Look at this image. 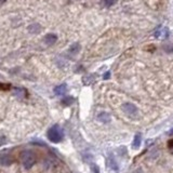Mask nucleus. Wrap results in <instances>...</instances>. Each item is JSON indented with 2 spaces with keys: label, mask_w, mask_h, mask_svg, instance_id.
<instances>
[{
  "label": "nucleus",
  "mask_w": 173,
  "mask_h": 173,
  "mask_svg": "<svg viewBox=\"0 0 173 173\" xmlns=\"http://www.w3.org/2000/svg\"><path fill=\"white\" fill-rule=\"evenodd\" d=\"M48 139L50 140V142L52 143H59L63 141L64 138V132L62 130V128L57 124H54L53 127H51L47 133Z\"/></svg>",
  "instance_id": "obj_1"
},
{
  "label": "nucleus",
  "mask_w": 173,
  "mask_h": 173,
  "mask_svg": "<svg viewBox=\"0 0 173 173\" xmlns=\"http://www.w3.org/2000/svg\"><path fill=\"white\" fill-rule=\"evenodd\" d=\"M20 159H21V162L23 164V167L26 170H29V169L33 168V166L36 162V157L34 155L33 152L31 150H24V152L21 153V156H20Z\"/></svg>",
  "instance_id": "obj_2"
},
{
  "label": "nucleus",
  "mask_w": 173,
  "mask_h": 173,
  "mask_svg": "<svg viewBox=\"0 0 173 173\" xmlns=\"http://www.w3.org/2000/svg\"><path fill=\"white\" fill-rule=\"evenodd\" d=\"M122 109L128 116H135L138 114V107L132 103H124L122 105Z\"/></svg>",
  "instance_id": "obj_3"
},
{
  "label": "nucleus",
  "mask_w": 173,
  "mask_h": 173,
  "mask_svg": "<svg viewBox=\"0 0 173 173\" xmlns=\"http://www.w3.org/2000/svg\"><path fill=\"white\" fill-rule=\"evenodd\" d=\"M169 36V29L168 27H159L155 31V37L158 39H166Z\"/></svg>",
  "instance_id": "obj_4"
},
{
  "label": "nucleus",
  "mask_w": 173,
  "mask_h": 173,
  "mask_svg": "<svg viewBox=\"0 0 173 173\" xmlns=\"http://www.w3.org/2000/svg\"><path fill=\"white\" fill-rule=\"evenodd\" d=\"M56 40H57V37H56V35H54V34H48V35H45V39H43L45 43L48 45H54V43L56 42Z\"/></svg>",
  "instance_id": "obj_5"
},
{
  "label": "nucleus",
  "mask_w": 173,
  "mask_h": 173,
  "mask_svg": "<svg viewBox=\"0 0 173 173\" xmlns=\"http://www.w3.org/2000/svg\"><path fill=\"white\" fill-rule=\"evenodd\" d=\"M67 92V85L66 83H62L54 88V93L56 95H64Z\"/></svg>",
  "instance_id": "obj_6"
},
{
  "label": "nucleus",
  "mask_w": 173,
  "mask_h": 173,
  "mask_svg": "<svg viewBox=\"0 0 173 173\" xmlns=\"http://www.w3.org/2000/svg\"><path fill=\"white\" fill-rule=\"evenodd\" d=\"M141 141H142V135H141V133L135 134L134 140H133V142H132V148L133 150H138L139 147L141 146Z\"/></svg>",
  "instance_id": "obj_7"
},
{
  "label": "nucleus",
  "mask_w": 173,
  "mask_h": 173,
  "mask_svg": "<svg viewBox=\"0 0 173 173\" xmlns=\"http://www.w3.org/2000/svg\"><path fill=\"white\" fill-rule=\"evenodd\" d=\"M97 120L101 121V122L103 123H107L110 121V115L108 114V113H101V114H99V116H97Z\"/></svg>",
  "instance_id": "obj_8"
},
{
  "label": "nucleus",
  "mask_w": 173,
  "mask_h": 173,
  "mask_svg": "<svg viewBox=\"0 0 173 173\" xmlns=\"http://www.w3.org/2000/svg\"><path fill=\"white\" fill-rule=\"evenodd\" d=\"M28 31L31 34H38L41 31V26L37 23L31 24V25H29L28 26Z\"/></svg>",
  "instance_id": "obj_9"
},
{
  "label": "nucleus",
  "mask_w": 173,
  "mask_h": 173,
  "mask_svg": "<svg viewBox=\"0 0 173 173\" xmlns=\"http://www.w3.org/2000/svg\"><path fill=\"white\" fill-rule=\"evenodd\" d=\"M79 51H80V45L79 43H73V45L69 47L68 49V52L70 53V54H74V55H76L79 53Z\"/></svg>",
  "instance_id": "obj_10"
},
{
  "label": "nucleus",
  "mask_w": 173,
  "mask_h": 173,
  "mask_svg": "<svg viewBox=\"0 0 173 173\" xmlns=\"http://www.w3.org/2000/svg\"><path fill=\"white\" fill-rule=\"evenodd\" d=\"M11 162H12V159L10 158L8 155L5 154L0 155V164H3V166H9Z\"/></svg>",
  "instance_id": "obj_11"
},
{
  "label": "nucleus",
  "mask_w": 173,
  "mask_h": 173,
  "mask_svg": "<svg viewBox=\"0 0 173 173\" xmlns=\"http://www.w3.org/2000/svg\"><path fill=\"white\" fill-rule=\"evenodd\" d=\"M73 103H74V97L71 96H66L62 100V104L64 105V106H69V105H71Z\"/></svg>",
  "instance_id": "obj_12"
},
{
  "label": "nucleus",
  "mask_w": 173,
  "mask_h": 173,
  "mask_svg": "<svg viewBox=\"0 0 173 173\" xmlns=\"http://www.w3.org/2000/svg\"><path fill=\"white\" fill-rule=\"evenodd\" d=\"M82 81H83V83H85V85H91V83L93 82V81H94V76H93V75H89V76H85L82 78Z\"/></svg>",
  "instance_id": "obj_13"
},
{
  "label": "nucleus",
  "mask_w": 173,
  "mask_h": 173,
  "mask_svg": "<svg viewBox=\"0 0 173 173\" xmlns=\"http://www.w3.org/2000/svg\"><path fill=\"white\" fill-rule=\"evenodd\" d=\"M109 166H110V168L113 169V170H118V166H117V164H116V161H115L114 159L112 158V157H110V158H109Z\"/></svg>",
  "instance_id": "obj_14"
},
{
  "label": "nucleus",
  "mask_w": 173,
  "mask_h": 173,
  "mask_svg": "<svg viewBox=\"0 0 173 173\" xmlns=\"http://www.w3.org/2000/svg\"><path fill=\"white\" fill-rule=\"evenodd\" d=\"M103 2H104L105 7H112L116 2V0H103Z\"/></svg>",
  "instance_id": "obj_15"
},
{
  "label": "nucleus",
  "mask_w": 173,
  "mask_h": 173,
  "mask_svg": "<svg viewBox=\"0 0 173 173\" xmlns=\"http://www.w3.org/2000/svg\"><path fill=\"white\" fill-rule=\"evenodd\" d=\"M7 143V136L3 134H0V146L1 145H5Z\"/></svg>",
  "instance_id": "obj_16"
},
{
  "label": "nucleus",
  "mask_w": 173,
  "mask_h": 173,
  "mask_svg": "<svg viewBox=\"0 0 173 173\" xmlns=\"http://www.w3.org/2000/svg\"><path fill=\"white\" fill-rule=\"evenodd\" d=\"M15 94L20 95V96H23V95L25 94V91H24L23 89H21V88H16V89H15Z\"/></svg>",
  "instance_id": "obj_17"
},
{
  "label": "nucleus",
  "mask_w": 173,
  "mask_h": 173,
  "mask_svg": "<svg viewBox=\"0 0 173 173\" xmlns=\"http://www.w3.org/2000/svg\"><path fill=\"white\" fill-rule=\"evenodd\" d=\"M10 89V85H5V83H0V90H8Z\"/></svg>",
  "instance_id": "obj_18"
},
{
  "label": "nucleus",
  "mask_w": 173,
  "mask_h": 173,
  "mask_svg": "<svg viewBox=\"0 0 173 173\" xmlns=\"http://www.w3.org/2000/svg\"><path fill=\"white\" fill-rule=\"evenodd\" d=\"M91 168H92V170H93V172H94V173H100V169H99V167L95 166L94 164H91Z\"/></svg>",
  "instance_id": "obj_19"
},
{
  "label": "nucleus",
  "mask_w": 173,
  "mask_h": 173,
  "mask_svg": "<svg viewBox=\"0 0 173 173\" xmlns=\"http://www.w3.org/2000/svg\"><path fill=\"white\" fill-rule=\"evenodd\" d=\"M164 50L168 51V52H172V51H173V47H172V45H169V47H164Z\"/></svg>",
  "instance_id": "obj_20"
},
{
  "label": "nucleus",
  "mask_w": 173,
  "mask_h": 173,
  "mask_svg": "<svg viewBox=\"0 0 173 173\" xmlns=\"http://www.w3.org/2000/svg\"><path fill=\"white\" fill-rule=\"evenodd\" d=\"M168 146H169V148H173V140H170V141H169Z\"/></svg>",
  "instance_id": "obj_21"
},
{
  "label": "nucleus",
  "mask_w": 173,
  "mask_h": 173,
  "mask_svg": "<svg viewBox=\"0 0 173 173\" xmlns=\"http://www.w3.org/2000/svg\"><path fill=\"white\" fill-rule=\"evenodd\" d=\"M109 75H110V74H109V73H106V74H105V75H104V79H105V80L109 78Z\"/></svg>",
  "instance_id": "obj_22"
},
{
  "label": "nucleus",
  "mask_w": 173,
  "mask_h": 173,
  "mask_svg": "<svg viewBox=\"0 0 173 173\" xmlns=\"http://www.w3.org/2000/svg\"><path fill=\"white\" fill-rule=\"evenodd\" d=\"M3 1H5V0H0V2H3Z\"/></svg>",
  "instance_id": "obj_23"
}]
</instances>
